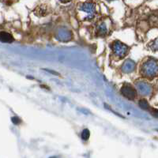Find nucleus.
Here are the masks:
<instances>
[{
	"instance_id": "7ed1b4c3",
	"label": "nucleus",
	"mask_w": 158,
	"mask_h": 158,
	"mask_svg": "<svg viewBox=\"0 0 158 158\" xmlns=\"http://www.w3.org/2000/svg\"><path fill=\"white\" fill-rule=\"evenodd\" d=\"M89 136H90L89 131L88 129L83 130L82 132H81V138H82V140L87 141L89 138Z\"/></svg>"
},
{
	"instance_id": "f03ea898",
	"label": "nucleus",
	"mask_w": 158,
	"mask_h": 158,
	"mask_svg": "<svg viewBox=\"0 0 158 158\" xmlns=\"http://www.w3.org/2000/svg\"><path fill=\"white\" fill-rule=\"evenodd\" d=\"M0 41L3 43H11L14 41V38L12 35L6 32H0Z\"/></svg>"
},
{
	"instance_id": "39448f33",
	"label": "nucleus",
	"mask_w": 158,
	"mask_h": 158,
	"mask_svg": "<svg viewBox=\"0 0 158 158\" xmlns=\"http://www.w3.org/2000/svg\"><path fill=\"white\" fill-rule=\"evenodd\" d=\"M11 120H12V122L14 123L15 124H19L20 123H21V119H20L18 117H12V118H11Z\"/></svg>"
},
{
	"instance_id": "20e7f679",
	"label": "nucleus",
	"mask_w": 158,
	"mask_h": 158,
	"mask_svg": "<svg viewBox=\"0 0 158 158\" xmlns=\"http://www.w3.org/2000/svg\"><path fill=\"white\" fill-rule=\"evenodd\" d=\"M138 104H139V106H140L142 109L146 110V109H149V104H148L147 101H146V100H141Z\"/></svg>"
},
{
	"instance_id": "f257e3e1",
	"label": "nucleus",
	"mask_w": 158,
	"mask_h": 158,
	"mask_svg": "<svg viewBox=\"0 0 158 158\" xmlns=\"http://www.w3.org/2000/svg\"><path fill=\"white\" fill-rule=\"evenodd\" d=\"M122 93L123 96L127 97L130 100H133L136 97V92L132 87H123V89H122Z\"/></svg>"
}]
</instances>
